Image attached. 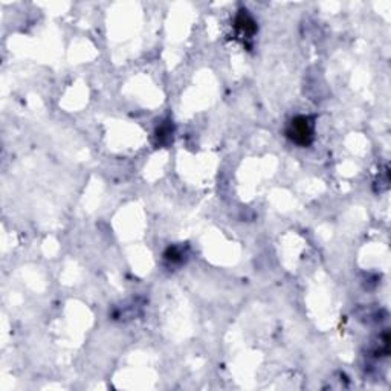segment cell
<instances>
[{
    "mask_svg": "<svg viewBox=\"0 0 391 391\" xmlns=\"http://www.w3.org/2000/svg\"><path fill=\"white\" fill-rule=\"evenodd\" d=\"M315 124L310 116H295L286 129L287 138L299 147H307L313 141Z\"/></svg>",
    "mask_w": 391,
    "mask_h": 391,
    "instance_id": "6da1fadb",
    "label": "cell"
},
{
    "mask_svg": "<svg viewBox=\"0 0 391 391\" xmlns=\"http://www.w3.org/2000/svg\"><path fill=\"white\" fill-rule=\"evenodd\" d=\"M234 26L240 34L246 36V37L254 36L255 31H257V23L254 22V19L246 11H240V14L235 17Z\"/></svg>",
    "mask_w": 391,
    "mask_h": 391,
    "instance_id": "7a4b0ae2",
    "label": "cell"
},
{
    "mask_svg": "<svg viewBox=\"0 0 391 391\" xmlns=\"http://www.w3.org/2000/svg\"><path fill=\"white\" fill-rule=\"evenodd\" d=\"M165 260L171 261V263H179L180 260H182V252H180V249L176 248V246H170L165 251Z\"/></svg>",
    "mask_w": 391,
    "mask_h": 391,
    "instance_id": "3957f363",
    "label": "cell"
},
{
    "mask_svg": "<svg viewBox=\"0 0 391 391\" xmlns=\"http://www.w3.org/2000/svg\"><path fill=\"white\" fill-rule=\"evenodd\" d=\"M171 127L170 126H161L158 130H156V136L159 138V142L161 144H164L165 142V139L168 141L170 139V135H171Z\"/></svg>",
    "mask_w": 391,
    "mask_h": 391,
    "instance_id": "277c9868",
    "label": "cell"
}]
</instances>
